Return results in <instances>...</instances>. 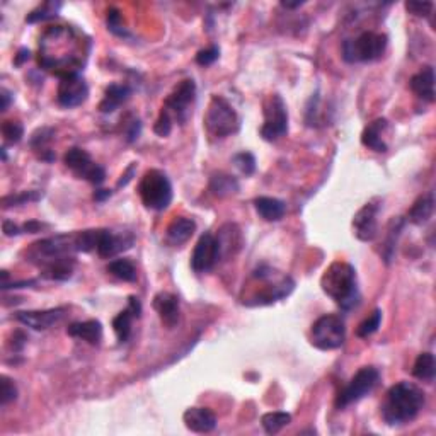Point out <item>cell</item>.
<instances>
[{"mask_svg": "<svg viewBox=\"0 0 436 436\" xmlns=\"http://www.w3.org/2000/svg\"><path fill=\"white\" fill-rule=\"evenodd\" d=\"M87 39L68 26H51L39 39L38 63L60 78L78 73L87 58Z\"/></svg>", "mask_w": 436, "mask_h": 436, "instance_id": "6da1fadb", "label": "cell"}, {"mask_svg": "<svg viewBox=\"0 0 436 436\" xmlns=\"http://www.w3.org/2000/svg\"><path fill=\"white\" fill-rule=\"evenodd\" d=\"M426 398L416 383L399 382L387 390L380 405L382 420L389 426L408 425L414 421L425 408Z\"/></svg>", "mask_w": 436, "mask_h": 436, "instance_id": "7a4b0ae2", "label": "cell"}, {"mask_svg": "<svg viewBox=\"0 0 436 436\" xmlns=\"http://www.w3.org/2000/svg\"><path fill=\"white\" fill-rule=\"evenodd\" d=\"M321 289L334 300L343 311L358 307L361 295L356 269L346 261H334L321 278Z\"/></svg>", "mask_w": 436, "mask_h": 436, "instance_id": "3957f363", "label": "cell"}, {"mask_svg": "<svg viewBox=\"0 0 436 436\" xmlns=\"http://www.w3.org/2000/svg\"><path fill=\"white\" fill-rule=\"evenodd\" d=\"M252 280L261 283V289L252 290L246 296H242V303L247 307H257V305H271L278 300L286 299L295 289V281L289 274L278 273L269 266L261 264L252 273Z\"/></svg>", "mask_w": 436, "mask_h": 436, "instance_id": "277c9868", "label": "cell"}, {"mask_svg": "<svg viewBox=\"0 0 436 436\" xmlns=\"http://www.w3.org/2000/svg\"><path fill=\"white\" fill-rule=\"evenodd\" d=\"M76 252V234H58L31 244L24 251V254L29 263L45 269L48 266L60 263V261L71 259Z\"/></svg>", "mask_w": 436, "mask_h": 436, "instance_id": "5b68a950", "label": "cell"}, {"mask_svg": "<svg viewBox=\"0 0 436 436\" xmlns=\"http://www.w3.org/2000/svg\"><path fill=\"white\" fill-rule=\"evenodd\" d=\"M387 45H389L387 34L365 31L358 38L346 39L343 43V58L348 63L375 62L385 53Z\"/></svg>", "mask_w": 436, "mask_h": 436, "instance_id": "8992f818", "label": "cell"}, {"mask_svg": "<svg viewBox=\"0 0 436 436\" xmlns=\"http://www.w3.org/2000/svg\"><path fill=\"white\" fill-rule=\"evenodd\" d=\"M138 194H140L142 203L148 210H167L174 196L172 185L169 181L167 174L159 171V169L147 171L143 174L140 185H138Z\"/></svg>", "mask_w": 436, "mask_h": 436, "instance_id": "52a82bcc", "label": "cell"}, {"mask_svg": "<svg viewBox=\"0 0 436 436\" xmlns=\"http://www.w3.org/2000/svg\"><path fill=\"white\" fill-rule=\"evenodd\" d=\"M204 126L208 133L217 138H225L234 135L241 128V118L232 104L222 95H213L204 115Z\"/></svg>", "mask_w": 436, "mask_h": 436, "instance_id": "ba28073f", "label": "cell"}, {"mask_svg": "<svg viewBox=\"0 0 436 436\" xmlns=\"http://www.w3.org/2000/svg\"><path fill=\"white\" fill-rule=\"evenodd\" d=\"M346 339V326L344 321L336 313L322 316L312 324L311 343L317 350L333 351L341 348Z\"/></svg>", "mask_w": 436, "mask_h": 436, "instance_id": "9c48e42d", "label": "cell"}, {"mask_svg": "<svg viewBox=\"0 0 436 436\" xmlns=\"http://www.w3.org/2000/svg\"><path fill=\"white\" fill-rule=\"evenodd\" d=\"M378 382H380V372L375 366H363L355 373L350 383L339 392L338 398H336V408L346 409L348 405L358 403L368 394H372Z\"/></svg>", "mask_w": 436, "mask_h": 436, "instance_id": "30bf717a", "label": "cell"}, {"mask_svg": "<svg viewBox=\"0 0 436 436\" xmlns=\"http://www.w3.org/2000/svg\"><path fill=\"white\" fill-rule=\"evenodd\" d=\"M261 137L266 142H276L289 133V111L280 94H271L264 103V125Z\"/></svg>", "mask_w": 436, "mask_h": 436, "instance_id": "8fae6325", "label": "cell"}, {"mask_svg": "<svg viewBox=\"0 0 436 436\" xmlns=\"http://www.w3.org/2000/svg\"><path fill=\"white\" fill-rule=\"evenodd\" d=\"M196 101V84L193 78H185L172 89V93L167 95L162 109L171 115L172 121H177L180 125H185L190 120L193 113V104Z\"/></svg>", "mask_w": 436, "mask_h": 436, "instance_id": "7c38bea8", "label": "cell"}, {"mask_svg": "<svg viewBox=\"0 0 436 436\" xmlns=\"http://www.w3.org/2000/svg\"><path fill=\"white\" fill-rule=\"evenodd\" d=\"M63 162L71 171H73L76 176L81 177V180L93 182L95 186L103 185L104 180H106V171H104L103 165L94 162L93 157H90L89 152L84 150V148L72 147L71 150H67V154H65Z\"/></svg>", "mask_w": 436, "mask_h": 436, "instance_id": "4fadbf2b", "label": "cell"}, {"mask_svg": "<svg viewBox=\"0 0 436 436\" xmlns=\"http://www.w3.org/2000/svg\"><path fill=\"white\" fill-rule=\"evenodd\" d=\"M89 85L81 73H72L60 78L58 90H56V101L62 108H77L87 101Z\"/></svg>", "mask_w": 436, "mask_h": 436, "instance_id": "5bb4252c", "label": "cell"}, {"mask_svg": "<svg viewBox=\"0 0 436 436\" xmlns=\"http://www.w3.org/2000/svg\"><path fill=\"white\" fill-rule=\"evenodd\" d=\"M220 259V249H218L217 237L210 232H204L196 242L193 256H191V268L194 273H208L215 268Z\"/></svg>", "mask_w": 436, "mask_h": 436, "instance_id": "9a60e30c", "label": "cell"}, {"mask_svg": "<svg viewBox=\"0 0 436 436\" xmlns=\"http://www.w3.org/2000/svg\"><path fill=\"white\" fill-rule=\"evenodd\" d=\"M378 212L380 207L370 202L363 204L353 217V230L361 242H372L378 235Z\"/></svg>", "mask_w": 436, "mask_h": 436, "instance_id": "2e32d148", "label": "cell"}, {"mask_svg": "<svg viewBox=\"0 0 436 436\" xmlns=\"http://www.w3.org/2000/svg\"><path fill=\"white\" fill-rule=\"evenodd\" d=\"M135 244V237L132 232H121L115 234L113 230L101 229L99 230V241L95 252L103 257V259H111L121 252L132 249Z\"/></svg>", "mask_w": 436, "mask_h": 436, "instance_id": "e0dca14e", "label": "cell"}, {"mask_svg": "<svg viewBox=\"0 0 436 436\" xmlns=\"http://www.w3.org/2000/svg\"><path fill=\"white\" fill-rule=\"evenodd\" d=\"M67 312V307L48 308V311H26L17 312L16 319L23 326L31 327L34 331H46L58 324V322H62Z\"/></svg>", "mask_w": 436, "mask_h": 436, "instance_id": "ac0fdd59", "label": "cell"}, {"mask_svg": "<svg viewBox=\"0 0 436 436\" xmlns=\"http://www.w3.org/2000/svg\"><path fill=\"white\" fill-rule=\"evenodd\" d=\"M154 311L159 313V319L167 329H174L180 324L181 319V308H180V299L169 291H160L154 296L152 302Z\"/></svg>", "mask_w": 436, "mask_h": 436, "instance_id": "d6986e66", "label": "cell"}, {"mask_svg": "<svg viewBox=\"0 0 436 436\" xmlns=\"http://www.w3.org/2000/svg\"><path fill=\"white\" fill-rule=\"evenodd\" d=\"M186 428L193 433H210L217 428V416L208 408H190L182 416Z\"/></svg>", "mask_w": 436, "mask_h": 436, "instance_id": "ffe728a7", "label": "cell"}, {"mask_svg": "<svg viewBox=\"0 0 436 436\" xmlns=\"http://www.w3.org/2000/svg\"><path fill=\"white\" fill-rule=\"evenodd\" d=\"M387 128H389V121L385 118H378V120L372 121L361 133V143L370 150L383 154V152L389 150V145L383 140V132Z\"/></svg>", "mask_w": 436, "mask_h": 436, "instance_id": "44dd1931", "label": "cell"}, {"mask_svg": "<svg viewBox=\"0 0 436 436\" xmlns=\"http://www.w3.org/2000/svg\"><path fill=\"white\" fill-rule=\"evenodd\" d=\"M409 87L422 101L435 103V68L431 65L421 68L416 76H412Z\"/></svg>", "mask_w": 436, "mask_h": 436, "instance_id": "7402d4cb", "label": "cell"}, {"mask_svg": "<svg viewBox=\"0 0 436 436\" xmlns=\"http://www.w3.org/2000/svg\"><path fill=\"white\" fill-rule=\"evenodd\" d=\"M194 230H196V224L193 218L176 217L171 224H169L167 230H165V241L174 247L182 246V244L193 237Z\"/></svg>", "mask_w": 436, "mask_h": 436, "instance_id": "603a6c76", "label": "cell"}, {"mask_svg": "<svg viewBox=\"0 0 436 436\" xmlns=\"http://www.w3.org/2000/svg\"><path fill=\"white\" fill-rule=\"evenodd\" d=\"M217 237L218 249H220V257L235 256L242 247V235L237 225L227 224L220 229Z\"/></svg>", "mask_w": 436, "mask_h": 436, "instance_id": "cb8c5ba5", "label": "cell"}, {"mask_svg": "<svg viewBox=\"0 0 436 436\" xmlns=\"http://www.w3.org/2000/svg\"><path fill=\"white\" fill-rule=\"evenodd\" d=\"M67 334L72 336V338L82 339V341L98 346V344H101L103 341V324L95 319L73 322V324L67 327Z\"/></svg>", "mask_w": 436, "mask_h": 436, "instance_id": "d4e9b609", "label": "cell"}, {"mask_svg": "<svg viewBox=\"0 0 436 436\" xmlns=\"http://www.w3.org/2000/svg\"><path fill=\"white\" fill-rule=\"evenodd\" d=\"M132 95V87L128 84H111L104 90V98L101 104H99V111L104 115L115 113L121 104H125Z\"/></svg>", "mask_w": 436, "mask_h": 436, "instance_id": "484cf974", "label": "cell"}, {"mask_svg": "<svg viewBox=\"0 0 436 436\" xmlns=\"http://www.w3.org/2000/svg\"><path fill=\"white\" fill-rule=\"evenodd\" d=\"M254 208L263 220L266 222H278L285 217L286 204L278 198H269V196H259L254 199Z\"/></svg>", "mask_w": 436, "mask_h": 436, "instance_id": "4316f807", "label": "cell"}, {"mask_svg": "<svg viewBox=\"0 0 436 436\" xmlns=\"http://www.w3.org/2000/svg\"><path fill=\"white\" fill-rule=\"evenodd\" d=\"M435 212V194L433 191L420 196L414 202L411 210L408 212V220L414 225H425Z\"/></svg>", "mask_w": 436, "mask_h": 436, "instance_id": "83f0119b", "label": "cell"}, {"mask_svg": "<svg viewBox=\"0 0 436 436\" xmlns=\"http://www.w3.org/2000/svg\"><path fill=\"white\" fill-rule=\"evenodd\" d=\"M241 185L237 177L230 176L227 172H217L210 177V191L217 198H227V196L239 193Z\"/></svg>", "mask_w": 436, "mask_h": 436, "instance_id": "f1b7e54d", "label": "cell"}, {"mask_svg": "<svg viewBox=\"0 0 436 436\" xmlns=\"http://www.w3.org/2000/svg\"><path fill=\"white\" fill-rule=\"evenodd\" d=\"M404 224H405V220L400 217L392 218V220H390L389 232H387V239L382 246V257H383V261H385V263H390L392 257H394L395 247H398L395 244H398L399 235H400V232H403Z\"/></svg>", "mask_w": 436, "mask_h": 436, "instance_id": "f546056e", "label": "cell"}, {"mask_svg": "<svg viewBox=\"0 0 436 436\" xmlns=\"http://www.w3.org/2000/svg\"><path fill=\"white\" fill-rule=\"evenodd\" d=\"M51 138H53V130L51 128H39L36 133H33V137H31L33 150L36 152L39 159L48 160V162L55 159L53 152L50 150Z\"/></svg>", "mask_w": 436, "mask_h": 436, "instance_id": "4dcf8cb0", "label": "cell"}, {"mask_svg": "<svg viewBox=\"0 0 436 436\" xmlns=\"http://www.w3.org/2000/svg\"><path fill=\"white\" fill-rule=\"evenodd\" d=\"M435 373H436L435 356L431 355V353H421V355L416 358V361H414L412 375L417 378V380L431 383L435 380Z\"/></svg>", "mask_w": 436, "mask_h": 436, "instance_id": "1f68e13d", "label": "cell"}, {"mask_svg": "<svg viewBox=\"0 0 436 436\" xmlns=\"http://www.w3.org/2000/svg\"><path fill=\"white\" fill-rule=\"evenodd\" d=\"M135 317H138L137 313L130 307H126L125 311H121L115 319H113V331H115L120 343H126L130 339V336H132V324Z\"/></svg>", "mask_w": 436, "mask_h": 436, "instance_id": "d6a6232c", "label": "cell"}, {"mask_svg": "<svg viewBox=\"0 0 436 436\" xmlns=\"http://www.w3.org/2000/svg\"><path fill=\"white\" fill-rule=\"evenodd\" d=\"M73 268H76V257H71V259L60 261V263L48 266L41 271L43 278L51 281H67L71 280L73 274Z\"/></svg>", "mask_w": 436, "mask_h": 436, "instance_id": "836d02e7", "label": "cell"}, {"mask_svg": "<svg viewBox=\"0 0 436 436\" xmlns=\"http://www.w3.org/2000/svg\"><path fill=\"white\" fill-rule=\"evenodd\" d=\"M106 271L121 281L137 280V268H135V264L130 259H126V257H120V259L111 261V263L108 264Z\"/></svg>", "mask_w": 436, "mask_h": 436, "instance_id": "e575fe53", "label": "cell"}, {"mask_svg": "<svg viewBox=\"0 0 436 436\" xmlns=\"http://www.w3.org/2000/svg\"><path fill=\"white\" fill-rule=\"evenodd\" d=\"M290 422H291V414L283 411L268 412L261 417V425H263V428L268 435L280 433V431L285 428V426H289Z\"/></svg>", "mask_w": 436, "mask_h": 436, "instance_id": "d590c367", "label": "cell"}, {"mask_svg": "<svg viewBox=\"0 0 436 436\" xmlns=\"http://www.w3.org/2000/svg\"><path fill=\"white\" fill-rule=\"evenodd\" d=\"M62 9V4L60 2H43L41 6H38L34 11L29 12L26 16V23L34 24V23H43V21L48 19H55L58 16V11Z\"/></svg>", "mask_w": 436, "mask_h": 436, "instance_id": "8d00e7d4", "label": "cell"}, {"mask_svg": "<svg viewBox=\"0 0 436 436\" xmlns=\"http://www.w3.org/2000/svg\"><path fill=\"white\" fill-rule=\"evenodd\" d=\"M380 322H382V311L380 308H375V311L358 326V329H356V336L363 339L370 338V336L377 333L378 327H380Z\"/></svg>", "mask_w": 436, "mask_h": 436, "instance_id": "74e56055", "label": "cell"}, {"mask_svg": "<svg viewBox=\"0 0 436 436\" xmlns=\"http://www.w3.org/2000/svg\"><path fill=\"white\" fill-rule=\"evenodd\" d=\"M2 135H4V140H6V143L14 145V143H19L21 140H23L24 126L21 121H17V120H7L2 123Z\"/></svg>", "mask_w": 436, "mask_h": 436, "instance_id": "f35d334b", "label": "cell"}, {"mask_svg": "<svg viewBox=\"0 0 436 436\" xmlns=\"http://www.w3.org/2000/svg\"><path fill=\"white\" fill-rule=\"evenodd\" d=\"M43 198V193L39 191H24L21 194H9L2 198V207L4 208H11L17 207V204H26L31 202H38V199Z\"/></svg>", "mask_w": 436, "mask_h": 436, "instance_id": "ab89813d", "label": "cell"}, {"mask_svg": "<svg viewBox=\"0 0 436 436\" xmlns=\"http://www.w3.org/2000/svg\"><path fill=\"white\" fill-rule=\"evenodd\" d=\"M232 162L237 165V169L244 176H252L256 171V159L251 152H239L232 157Z\"/></svg>", "mask_w": 436, "mask_h": 436, "instance_id": "60d3db41", "label": "cell"}, {"mask_svg": "<svg viewBox=\"0 0 436 436\" xmlns=\"http://www.w3.org/2000/svg\"><path fill=\"white\" fill-rule=\"evenodd\" d=\"M106 23H108V29L113 34H116V36H128V31H126L123 26V19H121L120 11H118L116 7L108 9Z\"/></svg>", "mask_w": 436, "mask_h": 436, "instance_id": "b9f144b4", "label": "cell"}, {"mask_svg": "<svg viewBox=\"0 0 436 436\" xmlns=\"http://www.w3.org/2000/svg\"><path fill=\"white\" fill-rule=\"evenodd\" d=\"M17 399V387L11 378L4 375L2 382H0V403L2 405L11 404L12 400Z\"/></svg>", "mask_w": 436, "mask_h": 436, "instance_id": "7bdbcfd3", "label": "cell"}, {"mask_svg": "<svg viewBox=\"0 0 436 436\" xmlns=\"http://www.w3.org/2000/svg\"><path fill=\"white\" fill-rule=\"evenodd\" d=\"M172 118L169 115L167 111H164V109H160V115L157 118L155 125H154V132L155 135H159V137H167L169 133H171L172 130Z\"/></svg>", "mask_w": 436, "mask_h": 436, "instance_id": "ee69618b", "label": "cell"}, {"mask_svg": "<svg viewBox=\"0 0 436 436\" xmlns=\"http://www.w3.org/2000/svg\"><path fill=\"white\" fill-rule=\"evenodd\" d=\"M220 56V48L218 46H210L207 50L198 51L196 55V63L202 65V67H208V65H213Z\"/></svg>", "mask_w": 436, "mask_h": 436, "instance_id": "f6af8a7d", "label": "cell"}, {"mask_svg": "<svg viewBox=\"0 0 436 436\" xmlns=\"http://www.w3.org/2000/svg\"><path fill=\"white\" fill-rule=\"evenodd\" d=\"M433 7V2H405V11L417 17H428Z\"/></svg>", "mask_w": 436, "mask_h": 436, "instance_id": "bcb514c9", "label": "cell"}, {"mask_svg": "<svg viewBox=\"0 0 436 436\" xmlns=\"http://www.w3.org/2000/svg\"><path fill=\"white\" fill-rule=\"evenodd\" d=\"M142 132V123L140 120H132L128 123V130H126V140L128 142H135L138 138V135Z\"/></svg>", "mask_w": 436, "mask_h": 436, "instance_id": "7dc6e473", "label": "cell"}, {"mask_svg": "<svg viewBox=\"0 0 436 436\" xmlns=\"http://www.w3.org/2000/svg\"><path fill=\"white\" fill-rule=\"evenodd\" d=\"M26 341H28V338H26V334L23 333V331H16L14 334H12V343H11V350L14 353H19L23 351L24 344Z\"/></svg>", "mask_w": 436, "mask_h": 436, "instance_id": "c3c4849f", "label": "cell"}, {"mask_svg": "<svg viewBox=\"0 0 436 436\" xmlns=\"http://www.w3.org/2000/svg\"><path fill=\"white\" fill-rule=\"evenodd\" d=\"M2 230H4V235H7V237H16V235L23 234V227H17L14 222H11V220H4Z\"/></svg>", "mask_w": 436, "mask_h": 436, "instance_id": "681fc988", "label": "cell"}, {"mask_svg": "<svg viewBox=\"0 0 436 436\" xmlns=\"http://www.w3.org/2000/svg\"><path fill=\"white\" fill-rule=\"evenodd\" d=\"M29 58H31V51H29L28 48H21V50L17 51V55H16V58H14V65H17V67H21V65H24Z\"/></svg>", "mask_w": 436, "mask_h": 436, "instance_id": "f907efd6", "label": "cell"}, {"mask_svg": "<svg viewBox=\"0 0 436 436\" xmlns=\"http://www.w3.org/2000/svg\"><path fill=\"white\" fill-rule=\"evenodd\" d=\"M0 99H2V104H0V111H7L9 104H11V101H12V94L9 93L6 87H2V89H0Z\"/></svg>", "mask_w": 436, "mask_h": 436, "instance_id": "816d5d0a", "label": "cell"}, {"mask_svg": "<svg viewBox=\"0 0 436 436\" xmlns=\"http://www.w3.org/2000/svg\"><path fill=\"white\" fill-rule=\"evenodd\" d=\"M46 225H43V224H39V222H34V220H31V222H28V224H24L23 225V232H28V234H36V232H39V230H43L45 229Z\"/></svg>", "mask_w": 436, "mask_h": 436, "instance_id": "f5cc1de1", "label": "cell"}, {"mask_svg": "<svg viewBox=\"0 0 436 436\" xmlns=\"http://www.w3.org/2000/svg\"><path fill=\"white\" fill-rule=\"evenodd\" d=\"M108 196H111V191L109 190H99L94 193V199L95 202H104V199L108 198Z\"/></svg>", "mask_w": 436, "mask_h": 436, "instance_id": "db71d44e", "label": "cell"}, {"mask_svg": "<svg viewBox=\"0 0 436 436\" xmlns=\"http://www.w3.org/2000/svg\"><path fill=\"white\" fill-rule=\"evenodd\" d=\"M133 172H135V165H132V167L128 169V172L125 174V176H121V177H125V180H121L120 182H118V187H121V186H126V182H128L130 180H132V177L130 176H133Z\"/></svg>", "mask_w": 436, "mask_h": 436, "instance_id": "11a10c76", "label": "cell"}, {"mask_svg": "<svg viewBox=\"0 0 436 436\" xmlns=\"http://www.w3.org/2000/svg\"><path fill=\"white\" fill-rule=\"evenodd\" d=\"M302 6H303V2H295V4L281 2V7H285V9H296V7H302Z\"/></svg>", "mask_w": 436, "mask_h": 436, "instance_id": "9f6ffc18", "label": "cell"}]
</instances>
